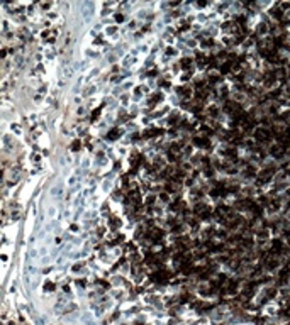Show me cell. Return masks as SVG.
I'll return each instance as SVG.
<instances>
[{"label": "cell", "mask_w": 290, "mask_h": 325, "mask_svg": "<svg viewBox=\"0 0 290 325\" xmlns=\"http://www.w3.org/2000/svg\"><path fill=\"white\" fill-rule=\"evenodd\" d=\"M256 237L260 239V241H265V239L270 237V232H268L266 229H260V230H256Z\"/></svg>", "instance_id": "cell-1"}, {"label": "cell", "mask_w": 290, "mask_h": 325, "mask_svg": "<svg viewBox=\"0 0 290 325\" xmlns=\"http://www.w3.org/2000/svg\"><path fill=\"white\" fill-rule=\"evenodd\" d=\"M232 69H234V68H232V64H231V63H224L222 66H221V73H222V74H226V73H231Z\"/></svg>", "instance_id": "cell-2"}, {"label": "cell", "mask_w": 290, "mask_h": 325, "mask_svg": "<svg viewBox=\"0 0 290 325\" xmlns=\"http://www.w3.org/2000/svg\"><path fill=\"white\" fill-rule=\"evenodd\" d=\"M160 100H161V95H160V93H153V97L149 98V105L153 107V105H156Z\"/></svg>", "instance_id": "cell-3"}, {"label": "cell", "mask_w": 290, "mask_h": 325, "mask_svg": "<svg viewBox=\"0 0 290 325\" xmlns=\"http://www.w3.org/2000/svg\"><path fill=\"white\" fill-rule=\"evenodd\" d=\"M117 137H119V129H112L107 134V139H110V141H115Z\"/></svg>", "instance_id": "cell-4"}, {"label": "cell", "mask_w": 290, "mask_h": 325, "mask_svg": "<svg viewBox=\"0 0 290 325\" xmlns=\"http://www.w3.org/2000/svg\"><path fill=\"white\" fill-rule=\"evenodd\" d=\"M268 31H270V27L266 26V24H260V26H258V29H256V32L258 34H265V32H268Z\"/></svg>", "instance_id": "cell-5"}, {"label": "cell", "mask_w": 290, "mask_h": 325, "mask_svg": "<svg viewBox=\"0 0 290 325\" xmlns=\"http://www.w3.org/2000/svg\"><path fill=\"white\" fill-rule=\"evenodd\" d=\"M176 190H178V186L175 185V181H171V183L166 185V191H168V193H173V191H176Z\"/></svg>", "instance_id": "cell-6"}, {"label": "cell", "mask_w": 290, "mask_h": 325, "mask_svg": "<svg viewBox=\"0 0 290 325\" xmlns=\"http://www.w3.org/2000/svg\"><path fill=\"white\" fill-rule=\"evenodd\" d=\"M277 288H268V291H266V298H275L277 296Z\"/></svg>", "instance_id": "cell-7"}, {"label": "cell", "mask_w": 290, "mask_h": 325, "mask_svg": "<svg viewBox=\"0 0 290 325\" xmlns=\"http://www.w3.org/2000/svg\"><path fill=\"white\" fill-rule=\"evenodd\" d=\"M182 207H183L182 202H173V203H171V210H173V212H175V210L178 212V210L182 208Z\"/></svg>", "instance_id": "cell-8"}, {"label": "cell", "mask_w": 290, "mask_h": 325, "mask_svg": "<svg viewBox=\"0 0 290 325\" xmlns=\"http://www.w3.org/2000/svg\"><path fill=\"white\" fill-rule=\"evenodd\" d=\"M80 147H81V142H80V141H73V144H71V149H73V151H80Z\"/></svg>", "instance_id": "cell-9"}, {"label": "cell", "mask_w": 290, "mask_h": 325, "mask_svg": "<svg viewBox=\"0 0 290 325\" xmlns=\"http://www.w3.org/2000/svg\"><path fill=\"white\" fill-rule=\"evenodd\" d=\"M190 64H192V59H190V58H183V59H182V66L189 68Z\"/></svg>", "instance_id": "cell-10"}, {"label": "cell", "mask_w": 290, "mask_h": 325, "mask_svg": "<svg viewBox=\"0 0 290 325\" xmlns=\"http://www.w3.org/2000/svg\"><path fill=\"white\" fill-rule=\"evenodd\" d=\"M173 234H180V232H182V225H173Z\"/></svg>", "instance_id": "cell-11"}, {"label": "cell", "mask_w": 290, "mask_h": 325, "mask_svg": "<svg viewBox=\"0 0 290 325\" xmlns=\"http://www.w3.org/2000/svg\"><path fill=\"white\" fill-rule=\"evenodd\" d=\"M219 80H221L219 76H210V83H212V85H216V83H217Z\"/></svg>", "instance_id": "cell-12"}, {"label": "cell", "mask_w": 290, "mask_h": 325, "mask_svg": "<svg viewBox=\"0 0 290 325\" xmlns=\"http://www.w3.org/2000/svg\"><path fill=\"white\" fill-rule=\"evenodd\" d=\"M176 120H178V115H173V117L170 119V124H171V125H175V124H176Z\"/></svg>", "instance_id": "cell-13"}, {"label": "cell", "mask_w": 290, "mask_h": 325, "mask_svg": "<svg viewBox=\"0 0 290 325\" xmlns=\"http://www.w3.org/2000/svg\"><path fill=\"white\" fill-rule=\"evenodd\" d=\"M214 42H212V39H207V41H202V46H212Z\"/></svg>", "instance_id": "cell-14"}, {"label": "cell", "mask_w": 290, "mask_h": 325, "mask_svg": "<svg viewBox=\"0 0 290 325\" xmlns=\"http://www.w3.org/2000/svg\"><path fill=\"white\" fill-rule=\"evenodd\" d=\"M153 202H155V196H153V195L146 198V203H148V205H153Z\"/></svg>", "instance_id": "cell-15"}, {"label": "cell", "mask_w": 290, "mask_h": 325, "mask_svg": "<svg viewBox=\"0 0 290 325\" xmlns=\"http://www.w3.org/2000/svg\"><path fill=\"white\" fill-rule=\"evenodd\" d=\"M110 225H112V227H117V225H119V220H117V218H110Z\"/></svg>", "instance_id": "cell-16"}, {"label": "cell", "mask_w": 290, "mask_h": 325, "mask_svg": "<svg viewBox=\"0 0 290 325\" xmlns=\"http://www.w3.org/2000/svg\"><path fill=\"white\" fill-rule=\"evenodd\" d=\"M115 20H117V22H122V20H124V15H122V14H117V15H115Z\"/></svg>", "instance_id": "cell-17"}, {"label": "cell", "mask_w": 290, "mask_h": 325, "mask_svg": "<svg viewBox=\"0 0 290 325\" xmlns=\"http://www.w3.org/2000/svg\"><path fill=\"white\" fill-rule=\"evenodd\" d=\"M99 115H100V108H97V110H94V114H92V117H94V119H97Z\"/></svg>", "instance_id": "cell-18"}, {"label": "cell", "mask_w": 290, "mask_h": 325, "mask_svg": "<svg viewBox=\"0 0 290 325\" xmlns=\"http://www.w3.org/2000/svg\"><path fill=\"white\" fill-rule=\"evenodd\" d=\"M204 85H205V81H202V80H199V81L195 83V87H197V88H202Z\"/></svg>", "instance_id": "cell-19"}, {"label": "cell", "mask_w": 290, "mask_h": 325, "mask_svg": "<svg viewBox=\"0 0 290 325\" xmlns=\"http://www.w3.org/2000/svg\"><path fill=\"white\" fill-rule=\"evenodd\" d=\"M46 290H47V291L54 290V284H53V283H46Z\"/></svg>", "instance_id": "cell-20"}, {"label": "cell", "mask_w": 290, "mask_h": 325, "mask_svg": "<svg viewBox=\"0 0 290 325\" xmlns=\"http://www.w3.org/2000/svg\"><path fill=\"white\" fill-rule=\"evenodd\" d=\"M209 112H210V115H216L217 112H219V110H217L216 107H210V110H209Z\"/></svg>", "instance_id": "cell-21"}, {"label": "cell", "mask_w": 290, "mask_h": 325, "mask_svg": "<svg viewBox=\"0 0 290 325\" xmlns=\"http://www.w3.org/2000/svg\"><path fill=\"white\" fill-rule=\"evenodd\" d=\"M160 198H161V200H165V202H166V200H168V193H161V196H160Z\"/></svg>", "instance_id": "cell-22"}, {"label": "cell", "mask_w": 290, "mask_h": 325, "mask_svg": "<svg viewBox=\"0 0 290 325\" xmlns=\"http://www.w3.org/2000/svg\"><path fill=\"white\" fill-rule=\"evenodd\" d=\"M80 268H81V264H75V266H73V269H75V271H78Z\"/></svg>", "instance_id": "cell-23"}]
</instances>
